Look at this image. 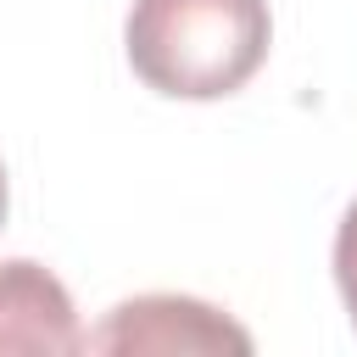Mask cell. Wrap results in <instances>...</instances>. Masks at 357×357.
Wrapping results in <instances>:
<instances>
[{
    "label": "cell",
    "instance_id": "obj_1",
    "mask_svg": "<svg viewBox=\"0 0 357 357\" xmlns=\"http://www.w3.org/2000/svg\"><path fill=\"white\" fill-rule=\"evenodd\" d=\"M273 45L268 0H134L128 67L167 100H223L257 78Z\"/></svg>",
    "mask_w": 357,
    "mask_h": 357
},
{
    "label": "cell",
    "instance_id": "obj_2",
    "mask_svg": "<svg viewBox=\"0 0 357 357\" xmlns=\"http://www.w3.org/2000/svg\"><path fill=\"white\" fill-rule=\"evenodd\" d=\"M84 351H251V335L212 301H195V296H167V290H151V296H134V301H117L100 329L84 335Z\"/></svg>",
    "mask_w": 357,
    "mask_h": 357
},
{
    "label": "cell",
    "instance_id": "obj_3",
    "mask_svg": "<svg viewBox=\"0 0 357 357\" xmlns=\"http://www.w3.org/2000/svg\"><path fill=\"white\" fill-rule=\"evenodd\" d=\"M6 351H39V357L84 351L67 284L33 257H0V357Z\"/></svg>",
    "mask_w": 357,
    "mask_h": 357
},
{
    "label": "cell",
    "instance_id": "obj_4",
    "mask_svg": "<svg viewBox=\"0 0 357 357\" xmlns=\"http://www.w3.org/2000/svg\"><path fill=\"white\" fill-rule=\"evenodd\" d=\"M335 284H340V301L357 329V201L340 212V229H335Z\"/></svg>",
    "mask_w": 357,
    "mask_h": 357
},
{
    "label": "cell",
    "instance_id": "obj_5",
    "mask_svg": "<svg viewBox=\"0 0 357 357\" xmlns=\"http://www.w3.org/2000/svg\"><path fill=\"white\" fill-rule=\"evenodd\" d=\"M6 206H11V195H6V162H0V229H6Z\"/></svg>",
    "mask_w": 357,
    "mask_h": 357
}]
</instances>
